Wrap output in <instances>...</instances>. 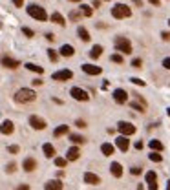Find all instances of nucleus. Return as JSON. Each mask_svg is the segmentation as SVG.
I'll use <instances>...</instances> for the list:
<instances>
[{
  "mask_svg": "<svg viewBox=\"0 0 170 190\" xmlns=\"http://www.w3.org/2000/svg\"><path fill=\"white\" fill-rule=\"evenodd\" d=\"M110 172H112L114 177H121V176H123V166H121V163H112V165H110Z\"/></svg>",
  "mask_w": 170,
  "mask_h": 190,
  "instance_id": "6ab92c4d",
  "label": "nucleus"
},
{
  "mask_svg": "<svg viewBox=\"0 0 170 190\" xmlns=\"http://www.w3.org/2000/svg\"><path fill=\"white\" fill-rule=\"evenodd\" d=\"M46 39H48L50 42H53V40H55V35H53V33H46Z\"/></svg>",
  "mask_w": 170,
  "mask_h": 190,
  "instance_id": "49530a36",
  "label": "nucleus"
},
{
  "mask_svg": "<svg viewBox=\"0 0 170 190\" xmlns=\"http://www.w3.org/2000/svg\"><path fill=\"white\" fill-rule=\"evenodd\" d=\"M28 15L33 17V18H37V20H40V22L48 20V13H46V9L40 8V6H37V4L28 6Z\"/></svg>",
  "mask_w": 170,
  "mask_h": 190,
  "instance_id": "f03ea898",
  "label": "nucleus"
},
{
  "mask_svg": "<svg viewBox=\"0 0 170 190\" xmlns=\"http://www.w3.org/2000/svg\"><path fill=\"white\" fill-rule=\"evenodd\" d=\"M150 148H152L154 152H161V150H163V143L157 141V139H152V141H150Z\"/></svg>",
  "mask_w": 170,
  "mask_h": 190,
  "instance_id": "cd10ccee",
  "label": "nucleus"
},
{
  "mask_svg": "<svg viewBox=\"0 0 170 190\" xmlns=\"http://www.w3.org/2000/svg\"><path fill=\"white\" fill-rule=\"evenodd\" d=\"M130 15H132V9L125 4H115L112 8V17L114 18H128Z\"/></svg>",
  "mask_w": 170,
  "mask_h": 190,
  "instance_id": "20e7f679",
  "label": "nucleus"
},
{
  "mask_svg": "<svg viewBox=\"0 0 170 190\" xmlns=\"http://www.w3.org/2000/svg\"><path fill=\"white\" fill-rule=\"evenodd\" d=\"M42 152H44L46 157H55V148H53L51 143H46V145L42 146Z\"/></svg>",
  "mask_w": 170,
  "mask_h": 190,
  "instance_id": "aec40b11",
  "label": "nucleus"
},
{
  "mask_svg": "<svg viewBox=\"0 0 170 190\" xmlns=\"http://www.w3.org/2000/svg\"><path fill=\"white\" fill-rule=\"evenodd\" d=\"M92 13H93V11H92L90 6H86V4L81 6V15H84V17H92Z\"/></svg>",
  "mask_w": 170,
  "mask_h": 190,
  "instance_id": "c756f323",
  "label": "nucleus"
},
{
  "mask_svg": "<svg viewBox=\"0 0 170 190\" xmlns=\"http://www.w3.org/2000/svg\"><path fill=\"white\" fill-rule=\"evenodd\" d=\"M167 190H170V179H168V183H167Z\"/></svg>",
  "mask_w": 170,
  "mask_h": 190,
  "instance_id": "864d4df0",
  "label": "nucleus"
},
{
  "mask_svg": "<svg viewBox=\"0 0 170 190\" xmlns=\"http://www.w3.org/2000/svg\"><path fill=\"white\" fill-rule=\"evenodd\" d=\"M66 163H68V161H66L64 157H55V165H57L59 168H64V166H66Z\"/></svg>",
  "mask_w": 170,
  "mask_h": 190,
  "instance_id": "7c9ffc66",
  "label": "nucleus"
},
{
  "mask_svg": "<svg viewBox=\"0 0 170 190\" xmlns=\"http://www.w3.org/2000/svg\"><path fill=\"white\" fill-rule=\"evenodd\" d=\"M73 77V73L70 71V70H61V71H55L53 73V81H70Z\"/></svg>",
  "mask_w": 170,
  "mask_h": 190,
  "instance_id": "9b49d317",
  "label": "nucleus"
},
{
  "mask_svg": "<svg viewBox=\"0 0 170 190\" xmlns=\"http://www.w3.org/2000/svg\"><path fill=\"white\" fill-rule=\"evenodd\" d=\"M128 99L126 92L123 90V88H117V90H114V101H115L117 104H125Z\"/></svg>",
  "mask_w": 170,
  "mask_h": 190,
  "instance_id": "9d476101",
  "label": "nucleus"
},
{
  "mask_svg": "<svg viewBox=\"0 0 170 190\" xmlns=\"http://www.w3.org/2000/svg\"><path fill=\"white\" fill-rule=\"evenodd\" d=\"M84 183H88V185H99V183H101V177H99L97 174H93V172H86Z\"/></svg>",
  "mask_w": 170,
  "mask_h": 190,
  "instance_id": "ddd939ff",
  "label": "nucleus"
},
{
  "mask_svg": "<svg viewBox=\"0 0 170 190\" xmlns=\"http://www.w3.org/2000/svg\"><path fill=\"white\" fill-rule=\"evenodd\" d=\"M168 24H170V20H168Z\"/></svg>",
  "mask_w": 170,
  "mask_h": 190,
  "instance_id": "13d9d810",
  "label": "nucleus"
},
{
  "mask_svg": "<svg viewBox=\"0 0 170 190\" xmlns=\"http://www.w3.org/2000/svg\"><path fill=\"white\" fill-rule=\"evenodd\" d=\"M117 130H119V132H121V135H125V137L134 135V134H135V126H134V124H130V123H126V121L117 123Z\"/></svg>",
  "mask_w": 170,
  "mask_h": 190,
  "instance_id": "39448f33",
  "label": "nucleus"
},
{
  "mask_svg": "<svg viewBox=\"0 0 170 190\" xmlns=\"http://www.w3.org/2000/svg\"><path fill=\"white\" fill-rule=\"evenodd\" d=\"M101 6V0H93V8H99Z\"/></svg>",
  "mask_w": 170,
  "mask_h": 190,
  "instance_id": "603ef678",
  "label": "nucleus"
},
{
  "mask_svg": "<svg viewBox=\"0 0 170 190\" xmlns=\"http://www.w3.org/2000/svg\"><path fill=\"white\" fill-rule=\"evenodd\" d=\"M17 190H29V187H28V185H20Z\"/></svg>",
  "mask_w": 170,
  "mask_h": 190,
  "instance_id": "8fccbe9b",
  "label": "nucleus"
},
{
  "mask_svg": "<svg viewBox=\"0 0 170 190\" xmlns=\"http://www.w3.org/2000/svg\"><path fill=\"white\" fill-rule=\"evenodd\" d=\"M163 66H165L167 70H170V57H167V59L163 61Z\"/></svg>",
  "mask_w": 170,
  "mask_h": 190,
  "instance_id": "79ce46f5",
  "label": "nucleus"
},
{
  "mask_svg": "<svg viewBox=\"0 0 170 190\" xmlns=\"http://www.w3.org/2000/svg\"><path fill=\"white\" fill-rule=\"evenodd\" d=\"M0 64H2V66H6V68H9V70H15V68H19V66H20V62H19L17 59L8 57V55H4V57L0 59Z\"/></svg>",
  "mask_w": 170,
  "mask_h": 190,
  "instance_id": "0eeeda50",
  "label": "nucleus"
},
{
  "mask_svg": "<svg viewBox=\"0 0 170 190\" xmlns=\"http://www.w3.org/2000/svg\"><path fill=\"white\" fill-rule=\"evenodd\" d=\"M130 81H132L134 84H141V86H145V81H141V79H137V77H132Z\"/></svg>",
  "mask_w": 170,
  "mask_h": 190,
  "instance_id": "ea45409f",
  "label": "nucleus"
},
{
  "mask_svg": "<svg viewBox=\"0 0 170 190\" xmlns=\"http://www.w3.org/2000/svg\"><path fill=\"white\" fill-rule=\"evenodd\" d=\"M167 113H168V115H170V108H168V110H167Z\"/></svg>",
  "mask_w": 170,
  "mask_h": 190,
  "instance_id": "4d7b16f0",
  "label": "nucleus"
},
{
  "mask_svg": "<svg viewBox=\"0 0 170 190\" xmlns=\"http://www.w3.org/2000/svg\"><path fill=\"white\" fill-rule=\"evenodd\" d=\"M135 148H137V150H143V141H137V143H135Z\"/></svg>",
  "mask_w": 170,
  "mask_h": 190,
  "instance_id": "09e8293b",
  "label": "nucleus"
},
{
  "mask_svg": "<svg viewBox=\"0 0 170 190\" xmlns=\"http://www.w3.org/2000/svg\"><path fill=\"white\" fill-rule=\"evenodd\" d=\"M51 22H55V24H61V26H64V24H66L64 17L61 15V13H57V11H55L53 15H51Z\"/></svg>",
  "mask_w": 170,
  "mask_h": 190,
  "instance_id": "bb28decb",
  "label": "nucleus"
},
{
  "mask_svg": "<svg viewBox=\"0 0 170 190\" xmlns=\"http://www.w3.org/2000/svg\"><path fill=\"white\" fill-rule=\"evenodd\" d=\"M73 53H75V50H73V46H70V44H64L61 48V55L62 57H72Z\"/></svg>",
  "mask_w": 170,
  "mask_h": 190,
  "instance_id": "4be33fe9",
  "label": "nucleus"
},
{
  "mask_svg": "<svg viewBox=\"0 0 170 190\" xmlns=\"http://www.w3.org/2000/svg\"><path fill=\"white\" fill-rule=\"evenodd\" d=\"M161 37H163V40H170V33L168 31H163L161 33Z\"/></svg>",
  "mask_w": 170,
  "mask_h": 190,
  "instance_id": "c03bdc74",
  "label": "nucleus"
},
{
  "mask_svg": "<svg viewBox=\"0 0 170 190\" xmlns=\"http://www.w3.org/2000/svg\"><path fill=\"white\" fill-rule=\"evenodd\" d=\"M0 132L4 134V135H11L13 132H15V124H13V121H4L2 124H0Z\"/></svg>",
  "mask_w": 170,
  "mask_h": 190,
  "instance_id": "f8f14e48",
  "label": "nucleus"
},
{
  "mask_svg": "<svg viewBox=\"0 0 170 190\" xmlns=\"http://www.w3.org/2000/svg\"><path fill=\"white\" fill-rule=\"evenodd\" d=\"M6 170H8V172H9V174H13V172H15V170H17V165H15V163H9V165H8V166H6Z\"/></svg>",
  "mask_w": 170,
  "mask_h": 190,
  "instance_id": "58836bf2",
  "label": "nucleus"
},
{
  "mask_svg": "<svg viewBox=\"0 0 170 190\" xmlns=\"http://www.w3.org/2000/svg\"><path fill=\"white\" fill-rule=\"evenodd\" d=\"M70 2H81V0H70Z\"/></svg>",
  "mask_w": 170,
  "mask_h": 190,
  "instance_id": "6e6d98bb",
  "label": "nucleus"
},
{
  "mask_svg": "<svg viewBox=\"0 0 170 190\" xmlns=\"http://www.w3.org/2000/svg\"><path fill=\"white\" fill-rule=\"evenodd\" d=\"M22 168L26 170V172H33V170L37 168V161H35L33 157L24 159V163H22Z\"/></svg>",
  "mask_w": 170,
  "mask_h": 190,
  "instance_id": "f3484780",
  "label": "nucleus"
},
{
  "mask_svg": "<svg viewBox=\"0 0 170 190\" xmlns=\"http://www.w3.org/2000/svg\"><path fill=\"white\" fill-rule=\"evenodd\" d=\"M130 106H132L134 110H137V112H146V106L139 104V103H130Z\"/></svg>",
  "mask_w": 170,
  "mask_h": 190,
  "instance_id": "2f4dec72",
  "label": "nucleus"
},
{
  "mask_svg": "<svg viewBox=\"0 0 170 190\" xmlns=\"http://www.w3.org/2000/svg\"><path fill=\"white\" fill-rule=\"evenodd\" d=\"M68 132H70V128H68V124H61V126H57V128H55L53 135H55V137H61V135H64V134H68Z\"/></svg>",
  "mask_w": 170,
  "mask_h": 190,
  "instance_id": "5701e85b",
  "label": "nucleus"
},
{
  "mask_svg": "<svg viewBox=\"0 0 170 190\" xmlns=\"http://www.w3.org/2000/svg\"><path fill=\"white\" fill-rule=\"evenodd\" d=\"M70 95L73 97L75 101H88V99H90V95L86 93L82 88H77V86H73V88L70 90Z\"/></svg>",
  "mask_w": 170,
  "mask_h": 190,
  "instance_id": "423d86ee",
  "label": "nucleus"
},
{
  "mask_svg": "<svg viewBox=\"0 0 170 190\" xmlns=\"http://www.w3.org/2000/svg\"><path fill=\"white\" fill-rule=\"evenodd\" d=\"M79 156H81V150H79V146H72L70 150H68V154H66V161H77V159H79Z\"/></svg>",
  "mask_w": 170,
  "mask_h": 190,
  "instance_id": "dca6fc26",
  "label": "nucleus"
},
{
  "mask_svg": "<svg viewBox=\"0 0 170 190\" xmlns=\"http://www.w3.org/2000/svg\"><path fill=\"white\" fill-rule=\"evenodd\" d=\"M82 71L88 75H99L103 70L99 66H93V64H82Z\"/></svg>",
  "mask_w": 170,
  "mask_h": 190,
  "instance_id": "2eb2a0df",
  "label": "nucleus"
},
{
  "mask_svg": "<svg viewBox=\"0 0 170 190\" xmlns=\"http://www.w3.org/2000/svg\"><path fill=\"white\" fill-rule=\"evenodd\" d=\"M115 145H117V148L119 150H123V152H126L128 148H130V141H128L125 135H119V137L115 139Z\"/></svg>",
  "mask_w": 170,
  "mask_h": 190,
  "instance_id": "4468645a",
  "label": "nucleus"
},
{
  "mask_svg": "<svg viewBox=\"0 0 170 190\" xmlns=\"http://www.w3.org/2000/svg\"><path fill=\"white\" fill-rule=\"evenodd\" d=\"M148 2H150V4H154V6H159V4H161L159 0H148Z\"/></svg>",
  "mask_w": 170,
  "mask_h": 190,
  "instance_id": "3c124183",
  "label": "nucleus"
},
{
  "mask_svg": "<svg viewBox=\"0 0 170 190\" xmlns=\"http://www.w3.org/2000/svg\"><path fill=\"white\" fill-rule=\"evenodd\" d=\"M77 33H79L81 40H84V42H88V40H90V33H88V29H86V28H82V26H81V28L77 29Z\"/></svg>",
  "mask_w": 170,
  "mask_h": 190,
  "instance_id": "a878e982",
  "label": "nucleus"
},
{
  "mask_svg": "<svg viewBox=\"0 0 170 190\" xmlns=\"http://www.w3.org/2000/svg\"><path fill=\"white\" fill-rule=\"evenodd\" d=\"M70 18H72V20H77V18H79V13H77V11H72V13H70Z\"/></svg>",
  "mask_w": 170,
  "mask_h": 190,
  "instance_id": "37998d69",
  "label": "nucleus"
},
{
  "mask_svg": "<svg viewBox=\"0 0 170 190\" xmlns=\"http://www.w3.org/2000/svg\"><path fill=\"white\" fill-rule=\"evenodd\" d=\"M137 190H145V188H143V185H139V187H137Z\"/></svg>",
  "mask_w": 170,
  "mask_h": 190,
  "instance_id": "5fc2aeb1",
  "label": "nucleus"
},
{
  "mask_svg": "<svg viewBox=\"0 0 170 190\" xmlns=\"http://www.w3.org/2000/svg\"><path fill=\"white\" fill-rule=\"evenodd\" d=\"M22 33L26 35V37H33L35 33H33V29H29V28H22Z\"/></svg>",
  "mask_w": 170,
  "mask_h": 190,
  "instance_id": "e433bc0d",
  "label": "nucleus"
},
{
  "mask_svg": "<svg viewBox=\"0 0 170 190\" xmlns=\"http://www.w3.org/2000/svg\"><path fill=\"white\" fill-rule=\"evenodd\" d=\"M26 68H28V70H29V71H35V73H44V68L42 66H37V64H33V62H28L26 64Z\"/></svg>",
  "mask_w": 170,
  "mask_h": 190,
  "instance_id": "393cba45",
  "label": "nucleus"
},
{
  "mask_svg": "<svg viewBox=\"0 0 170 190\" xmlns=\"http://www.w3.org/2000/svg\"><path fill=\"white\" fill-rule=\"evenodd\" d=\"M101 55H103V46L95 44V46L92 48V51H90V57H92V59H99Z\"/></svg>",
  "mask_w": 170,
  "mask_h": 190,
  "instance_id": "b1692460",
  "label": "nucleus"
},
{
  "mask_svg": "<svg viewBox=\"0 0 170 190\" xmlns=\"http://www.w3.org/2000/svg\"><path fill=\"white\" fill-rule=\"evenodd\" d=\"M75 124H77L79 128H84V126H86V123L82 121V119H77V121H75Z\"/></svg>",
  "mask_w": 170,
  "mask_h": 190,
  "instance_id": "a19ab883",
  "label": "nucleus"
},
{
  "mask_svg": "<svg viewBox=\"0 0 170 190\" xmlns=\"http://www.w3.org/2000/svg\"><path fill=\"white\" fill-rule=\"evenodd\" d=\"M101 152H103L104 156H108V157H110V156H112V154L115 152V146H114L112 143H104V145L101 146Z\"/></svg>",
  "mask_w": 170,
  "mask_h": 190,
  "instance_id": "412c9836",
  "label": "nucleus"
},
{
  "mask_svg": "<svg viewBox=\"0 0 170 190\" xmlns=\"http://www.w3.org/2000/svg\"><path fill=\"white\" fill-rule=\"evenodd\" d=\"M70 141H72V143H75V145H82L86 139L82 137V135H79V134H72V135H70Z\"/></svg>",
  "mask_w": 170,
  "mask_h": 190,
  "instance_id": "c85d7f7f",
  "label": "nucleus"
},
{
  "mask_svg": "<svg viewBox=\"0 0 170 190\" xmlns=\"http://www.w3.org/2000/svg\"><path fill=\"white\" fill-rule=\"evenodd\" d=\"M8 150H9V154H19V150H20V148H19V145H11Z\"/></svg>",
  "mask_w": 170,
  "mask_h": 190,
  "instance_id": "c9c22d12",
  "label": "nucleus"
},
{
  "mask_svg": "<svg viewBox=\"0 0 170 190\" xmlns=\"http://www.w3.org/2000/svg\"><path fill=\"white\" fill-rule=\"evenodd\" d=\"M37 99V93L29 90V88H20L17 93H15V101L20 103V104H28V103H33Z\"/></svg>",
  "mask_w": 170,
  "mask_h": 190,
  "instance_id": "f257e3e1",
  "label": "nucleus"
},
{
  "mask_svg": "<svg viewBox=\"0 0 170 190\" xmlns=\"http://www.w3.org/2000/svg\"><path fill=\"white\" fill-rule=\"evenodd\" d=\"M13 4H15L17 8H22V6H24V0H13Z\"/></svg>",
  "mask_w": 170,
  "mask_h": 190,
  "instance_id": "de8ad7c7",
  "label": "nucleus"
},
{
  "mask_svg": "<svg viewBox=\"0 0 170 190\" xmlns=\"http://www.w3.org/2000/svg\"><path fill=\"white\" fill-rule=\"evenodd\" d=\"M150 161L161 163V161H163V157H161V154H156V152H152V154H150Z\"/></svg>",
  "mask_w": 170,
  "mask_h": 190,
  "instance_id": "72a5a7b5",
  "label": "nucleus"
},
{
  "mask_svg": "<svg viewBox=\"0 0 170 190\" xmlns=\"http://www.w3.org/2000/svg\"><path fill=\"white\" fill-rule=\"evenodd\" d=\"M115 50L119 51V55H130L132 53V44L126 37H117L115 39Z\"/></svg>",
  "mask_w": 170,
  "mask_h": 190,
  "instance_id": "7ed1b4c3",
  "label": "nucleus"
},
{
  "mask_svg": "<svg viewBox=\"0 0 170 190\" xmlns=\"http://www.w3.org/2000/svg\"><path fill=\"white\" fill-rule=\"evenodd\" d=\"M112 62L123 64V55H119V53H115V55H112Z\"/></svg>",
  "mask_w": 170,
  "mask_h": 190,
  "instance_id": "f704fd0d",
  "label": "nucleus"
},
{
  "mask_svg": "<svg viewBox=\"0 0 170 190\" xmlns=\"http://www.w3.org/2000/svg\"><path fill=\"white\" fill-rule=\"evenodd\" d=\"M130 172H132L134 176H137V174H141V168H139V166H134V168L130 170Z\"/></svg>",
  "mask_w": 170,
  "mask_h": 190,
  "instance_id": "a18cd8bd",
  "label": "nucleus"
},
{
  "mask_svg": "<svg viewBox=\"0 0 170 190\" xmlns=\"http://www.w3.org/2000/svg\"><path fill=\"white\" fill-rule=\"evenodd\" d=\"M132 66H134V68H141V66H143V61H141V59H134V61H132Z\"/></svg>",
  "mask_w": 170,
  "mask_h": 190,
  "instance_id": "4c0bfd02",
  "label": "nucleus"
},
{
  "mask_svg": "<svg viewBox=\"0 0 170 190\" xmlns=\"http://www.w3.org/2000/svg\"><path fill=\"white\" fill-rule=\"evenodd\" d=\"M29 124H31V128H35V130H44V128L48 126L46 121H44L42 117H39V115H31L29 117Z\"/></svg>",
  "mask_w": 170,
  "mask_h": 190,
  "instance_id": "6e6552de",
  "label": "nucleus"
},
{
  "mask_svg": "<svg viewBox=\"0 0 170 190\" xmlns=\"http://www.w3.org/2000/svg\"><path fill=\"white\" fill-rule=\"evenodd\" d=\"M145 179L148 183V190H157V174L156 172H146V176H145Z\"/></svg>",
  "mask_w": 170,
  "mask_h": 190,
  "instance_id": "1a4fd4ad",
  "label": "nucleus"
},
{
  "mask_svg": "<svg viewBox=\"0 0 170 190\" xmlns=\"http://www.w3.org/2000/svg\"><path fill=\"white\" fill-rule=\"evenodd\" d=\"M44 190H62V183L59 179H53V181H48L44 185Z\"/></svg>",
  "mask_w": 170,
  "mask_h": 190,
  "instance_id": "a211bd4d",
  "label": "nucleus"
},
{
  "mask_svg": "<svg viewBox=\"0 0 170 190\" xmlns=\"http://www.w3.org/2000/svg\"><path fill=\"white\" fill-rule=\"evenodd\" d=\"M48 57H50V61H53V62H57V59H59V55H57L55 50H48Z\"/></svg>",
  "mask_w": 170,
  "mask_h": 190,
  "instance_id": "473e14b6",
  "label": "nucleus"
}]
</instances>
